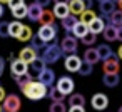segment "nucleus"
<instances>
[{"label":"nucleus","mask_w":122,"mask_h":112,"mask_svg":"<svg viewBox=\"0 0 122 112\" xmlns=\"http://www.w3.org/2000/svg\"><path fill=\"white\" fill-rule=\"evenodd\" d=\"M42 7L40 5H37L35 2L34 4H30L29 7H27V17L32 20V22H39V19H40V14H42Z\"/></svg>","instance_id":"15"},{"label":"nucleus","mask_w":122,"mask_h":112,"mask_svg":"<svg viewBox=\"0 0 122 112\" xmlns=\"http://www.w3.org/2000/svg\"><path fill=\"white\" fill-rule=\"evenodd\" d=\"M47 45H49V44H47V42H44L39 35H32V39H30V47H32V49H35V50H37V54H39V52L42 54V52H44V49H45Z\"/></svg>","instance_id":"23"},{"label":"nucleus","mask_w":122,"mask_h":112,"mask_svg":"<svg viewBox=\"0 0 122 112\" xmlns=\"http://www.w3.org/2000/svg\"><path fill=\"white\" fill-rule=\"evenodd\" d=\"M32 35H34V32H32V29H30V27H27V25H24L17 39H19L20 42H30V39H32Z\"/></svg>","instance_id":"32"},{"label":"nucleus","mask_w":122,"mask_h":112,"mask_svg":"<svg viewBox=\"0 0 122 112\" xmlns=\"http://www.w3.org/2000/svg\"><path fill=\"white\" fill-rule=\"evenodd\" d=\"M4 67H5V60L0 59V77H2V74H4Z\"/></svg>","instance_id":"45"},{"label":"nucleus","mask_w":122,"mask_h":112,"mask_svg":"<svg viewBox=\"0 0 122 112\" xmlns=\"http://www.w3.org/2000/svg\"><path fill=\"white\" fill-rule=\"evenodd\" d=\"M82 2H84L85 9H90V7H92V4H94V0H82Z\"/></svg>","instance_id":"43"},{"label":"nucleus","mask_w":122,"mask_h":112,"mask_svg":"<svg viewBox=\"0 0 122 112\" xmlns=\"http://www.w3.org/2000/svg\"><path fill=\"white\" fill-rule=\"evenodd\" d=\"M69 112H85V109L84 107H70Z\"/></svg>","instance_id":"41"},{"label":"nucleus","mask_w":122,"mask_h":112,"mask_svg":"<svg viewBox=\"0 0 122 112\" xmlns=\"http://www.w3.org/2000/svg\"><path fill=\"white\" fill-rule=\"evenodd\" d=\"M105 29V22H104V19H100V17H95L90 24H89V32H92V34H102V30Z\"/></svg>","instance_id":"16"},{"label":"nucleus","mask_w":122,"mask_h":112,"mask_svg":"<svg viewBox=\"0 0 122 112\" xmlns=\"http://www.w3.org/2000/svg\"><path fill=\"white\" fill-rule=\"evenodd\" d=\"M47 90H49V87H45L42 82H39V80H30V82H27V85L22 89V94H24L27 99H30V100H40V99L47 97Z\"/></svg>","instance_id":"1"},{"label":"nucleus","mask_w":122,"mask_h":112,"mask_svg":"<svg viewBox=\"0 0 122 112\" xmlns=\"http://www.w3.org/2000/svg\"><path fill=\"white\" fill-rule=\"evenodd\" d=\"M95 17H97V15H95V12H94L92 9H85V10L80 14V20H79V22H82V24L89 25V24H90Z\"/></svg>","instance_id":"30"},{"label":"nucleus","mask_w":122,"mask_h":112,"mask_svg":"<svg viewBox=\"0 0 122 112\" xmlns=\"http://www.w3.org/2000/svg\"><path fill=\"white\" fill-rule=\"evenodd\" d=\"M99 9L102 15H110L114 10H117V4L114 0H104V2H99Z\"/></svg>","instance_id":"18"},{"label":"nucleus","mask_w":122,"mask_h":112,"mask_svg":"<svg viewBox=\"0 0 122 112\" xmlns=\"http://www.w3.org/2000/svg\"><path fill=\"white\" fill-rule=\"evenodd\" d=\"M15 80H17V85L20 87V90L27 85V82H30V80H34V79H30L29 77V74H25V75H17V77H14Z\"/></svg>","instance_id":"37"},{"label":"nucleus","mask_w":122,"mask_h":112,"mask_svg":"<svg viewBox=\"0 0 122 112\" xmlns=\"http://www.w3.org/2000/svg\"><path fill=\"white\" fill-rule=\"evenodd\" d=\"M77 47H79V42H77V39H75L74 35H69V34H67V35L60 40V49H62V52L67 54V55L75 54Z\"/></svg>","instance_id":"4"},{"label":"nucleus","mask_w":122,"mask_h":112,"mask_svg":"<svg viewBox=\"0 0 122 112\" xmlns=\"http://www.w3.org/2000/svg\"><path fill=\"white\" fill-rule=\"evenodd\" d=\"M99 2H104V0H99Z\"/></svg>","instance_id":"53"},{"label":"nucleus","mask_w":122,"mask_h":112,"mask_svg":"<svg viewBox=\"0 0 122 112\" xmlns=\"http://www.w3.org/2000/svg\"><path fill=\"white\" fill-rule=\"evenodd\" d=\"M97 54H99V59L104 62L105 59H109L110 55H114V52H112V49L107 45V44H102V45H99L97 47Z\"/></svg>","instance_id":"29"},{"label":"nucleus","mask_w":122,"mask_h":112,"mask_svg":"<svg viewBox=\"0 0 122 112\" xmlns=\"http://www.w3.org/2000/svg\"><path fill=\"white\" fill-rule=\"evenodd\" d=\"M37 57H39L37 50H35V49H32L30 45H29V47H24V49L20 50V54H19V59H20V60H24L27 65H29L32 60H35Z\"/></svg>","instance_id":"11"},{"label":"nucleus","mask_w":122,"mask_h":112,"mask_svg":"<svg viewBox=\"0 0 122 112\" xmlns=\"http://www.w3.org/2000/svg\"><path fill=\"white\" fill-rule=\"evenodd\" d=\"M117 54H119V55H117V59H120V60H122V45L119 47V50H117Z\"/></svg>","instance_id":"46"},{"label":"nucleus","mask_w":122,"mask_h":112,"mask_svg":"<svg viewBox=\"0 0 122 112\" xmlns=\"http://www.w3.org/2000/svg\"><path fill=\"white\" fill-rule=\"evenodd\" d=\"M37 35H39L44 42L50 44V42L57 37V27H55V24H54V25H40Z\"/></svg>","instance_id":"5"},{"label":"nucleus","mask_w":122,"mask_h":112,"mask_svg":"<svg viewBox=\"0 0 122 112\" xmlns=\"http://www.w3.org/2000/svg\"><path fill=\"white\" fill-rule=\"evenodd\" d=\"M4 15V7H2V4H0V17Z\"/></svg>","instance_id":"47"},{"label":"nucleus","mask_w":122,"mask_h":112,"mask_svg":"<svg viewBox=\"0 0 122 112\" xmlns=\"http://www.w3.org/2000/svg\"><path fill=\"white\" fill-rule=\"evenodd\" d=\"M102 82L105 87H117L119 85V74H104L102 77Z\"/></svg>","instance_id":"24"},{"label":"nucleus","mask_w":122,"mask_h":112,"mask_svg":"<svg viewBox=\"0 0 122 112\" xmlns=\"http://www.w3.org/2000/svg\"><path fill=\"white\" fill-rule=\"evenodd\" d=\"M22 27H24V24L20 22V20H14V22H9V37H19V34H20V30H22Z\"/></svg>","instance_id":"27"},{"label":"nucleus","mask_w":122,"mask_h":112,"mask_svg":"<svg viewBox=\"0 0 122 112\" xmlns=\"http://www.w3.org/2000/svg\"><path fill=\"white\" fill-rule=\"evenodd\" d=\"M62 54H64V52H62L60 45H57L55 42H52V44H49V45L44 49L40 59H42L45 64H55V62H59V59L62 57Z\"/></svg>","instance_id":"2"},{"label":"nucleus","mask_w":122,"mask_h":112,"mask_svg":"<svg viewBox=\"0 0 122 112\" xmlns=\"http://www.w3.org/2000/svg\"><path fill=\"white\" fill-rule=\"evenodd\" d=\"M47 97H49L52 102H64V99H65L67 95H64L57 87H54V85H52V87L47 90Z\"/></svg>","instance_id":"22"},{"label":"nucleus","mask_w":122,"mask_h":112,"mask_svg":"<svg viewBox=\"0 0 122 112\" xmlns=\"http://www.w3.org/2000/svg\"><path fill=\"white\" fill-rule=\"evenodd\" d=\"M34 2H35L37 5H40L42 9H45L47 5H50V2H52V0H34Z\"/></svg>","instance_id":"40"},{"label":"nucleus","mask_w":122,"mask_h":112,"mask_svg":"<svg viewBox=\"0 0 122 112\" xmlns=\"http://www.w3.org/2000/svg\"><path fill=\"white\" fill-rule=\"evenodd\" d=\"M20 107H22V100L15 94L5 95V99L2 100V112H19Z\"/></svg>","instance_id":"3"},{"label":"nucleus","mask_w":122,"mask_h":112,"mask_svg":"<svg viewBox=\"0 0 122 112\" xmlns=\"http://www.w3.org/2000/svg\"><path fill=\"white\" fill-rule=\"evenodd\" d=\"M99 60H100V59H99L97 49H94V47H89V49L84 52V62H87V64H90V65H95Z\"/></svg>","instance_id":"17"},{"label":"nucleus","mask_w":122,"mask_h":112,"mask_svg":"<svg viewBox=\"0 0 122 112\" xmlns=\"http://www.w3.org/2000/svg\"><path fill=\"white\" fill-rule=\"evenodd\" d=\"M80 64H82V60H80L75 54L67 55V59H65V62H64V65H65V69H67L69 72H79Z\"/></svg>","instance_id":"12"},{"label":"nucleus","mask_w":122,"mask_h":112,"mask_svg":"<svg viewBox=\"0 0 122 112\" xmlns=\"http://www.w3.org/2000/svg\"><path fill=\"white\" fill-rule=\"evenodd\" d=\"M0 4H9V0H0Z\"/></svg>","instance_id":"49"},{"label":"nucleus","mask_w":122,"mask_h":112,"mask_svg":"<svg viewBox=\"0 0 122 112\" xmlns=\"http://www.w3.org/2000/svg\"><path fill=\"white\" fill-rule=\"evenodd\" d=\"M10 74H12V77L25 75L27 74V64L20 59H12L10 60Z\"/></svg>","instance_id":"8"},{"label":"nucleus","mask_w":122,"mask_h":112,"mask_svg":"<svg viewBox=\"0 0 122 112\" xmlns=\"http://www.w3.org/2000/svg\"><path fill=\"white\" fill-rule=\"evenodd\" d=\"M85 10V5L82 0H69V12L72 15H80Z\"/></svg>","instance_id":"19"},{"label":"nucleus","mask_w":122,"mask_h":112,"mask_svg":"<svg viewBox=\"0 0 122 112\" xmlns=\"http://www.w3.org/2000/svg\"><path fill=\"white\" fill-rule=\"evenodd\" d=\"M117 5H119V10H122V0H120V2H117Z\"/></svg>","instance_id":"48"},{"label":"nucleus","mask_w":122,"mask_h":112,"mask_svg":"<svg viewBox=\"0 0 122 112\" xmlns=\"http://www.w3.org/2000/svg\"><path fill=\"white\" fill-rule=\"evenodd\" d=\"M5 95H7V94H5V89L0 85V104H2V100L5 99Z\"/></svg>","instance_id":"42"},{"label":"nucleus","mask_w":122,"mask_h":112,"mask_svg":"<svg viewBox=\"0 0 122 112\" xmlns=\"http://www.w3.org/2000/svg\"><path fill=\"white\" fill-rule=\"evenodd\" d=\"M0 37H9V22H0Z\"/></svg>","instance_id":"38"},{"label":"nucleus","mask_w":122,"mask_h":112,"mask_svg":"<svg viewBox=\"0 0 122 112\" xmlns=\"http://www.w3.org/2000/svg\"><path fill=\"white\" fill-rule=\"evenodd\" d=\"M87 32H89V25H85V24H82V22H77V24L74 25V29H72V34H74L75 39H82Z\"/></svg>","instance_id":"28"},{"label":"nucleus","mask_w":122,"mask_h":112,"mask_svg":"<svg viewBox=\"0 0 122 112\" xmlns=\"http://www.w3.org/2000/svg\"><path fill=\"white\" fill-rule=\"evenodd\" d=\"M12 14H14V17H15L17 20H20V19L27 17V5L24 4V5H20V7H15V9H12Z\"/></svg>","instance_id":"33"},{"label":"nucleus","mask_w":122,"mask_h":112,"mask_svg":"<svg viewBox=\"0 0 122 112\" xmlns=\"http://www.w3.org/2000/svg\"><path fill=\"white\" fill-rule=\"evenodd\" d=\"M9 7H10V10L12 9H15V7H20V5H24V0H9V4H7Z\"/></svg>","instance_id":"39"},{"label":"nucleus","mask_w":122,"mask_h":112,"mask_svg":"<svg viewBox=\"0 0 122 112\" xmlns=\"http://www.w3.org/2000/svg\"><path fill=\"white\" fill-rule=\"evenodd\" d=\"M95 40H97V35H95V34H92V32H87V34L80 39V42H82L84 45H89V47H90V45H94V44H95Z\"/></svg>","instance_id":"34"},{"label":"nucleus","mask_w":122,"mask_h":112,"mask_svg":"<svg viewBox=\"0 0 122 112\" xmlns=\"http://www.w3.org/2000/svg\"><path fill=\"white\" fill-rule=\"evenodd\" d=\"M49 112H67V107L64 102H52L49 107Z\"/></svg>","instance_id":"35"},{"label":"nucleus","mask_w":122,"mask_h":112,"mask_svg":"<svg viewBox=\"0 0 122 112\" xmlns=\"http://www.w3.org/2000/svg\"><path fill=\"white\" fill-rule=\"evenodd\" d=\"M90 104H92V107H94L95 110H104V109H107V105H109V99H107L105 94L97 92V94L92 97Z\"/></svg>","instance_id":"9"},{"label":"nucleus","mask_w":122,"mask_h":112,"mask_svg":"<svg viewBox=\"0 0 122 112\" xmlns=\"http://www.w3.org/2000/svg\"><path fill=\"white\" fill-rule=\"evenodd\" d=\"M64 95H70L72 92H74V87H75V84H74V80L70 79V77H67V75H64V77H60L59 80H57V85H55Z\"/></svg>","instance_id":"7"},{"label":"nucleus","mask_w":122,"mask_h":112,"mask_svg":"<svg viewBox=\"0 0 122 112\" xmlns=\"http://www.w3.org/2000/svg\"><path fill=\"white\" fill-rule=\"evenodd\" d=\"M60 22H62V29H65V32H72L74 25H75L79 20H77L75 15H67V17L60 19Z\"/></svg>","instance_id":"26"},{"label":"nucleus","mask_w":122,"mask_h":112,"mask_svg":"<svg viewBox=\"0 0 122 112\" xmlns=\"http://www.w3.org/2000/svg\"><path fill=\"white\" fill-rule=\"evenodd\" d=\"M104 74H119V59L115 55L104 60Z\"/></svg>","instance_id":"10"},{"label":"nucleus","mask_w":122,"mask_h":112,"mask_svg":"<svg viewBox=\"0 0 122 112\" xmlns=\"http://www.w3.org/2000/svg\"><path fill=\"white\" fill-rule=\"evenodd\" d=\"M54 15L57 17V19H64V17H67V15H70V12H69V4L67 2H57L55 5H54Z\"/></svg>","instance_id":"14"},{"label":"nucleus","mask_w":122,"mask_h":112,"mask_svg":"<svg viewBox=\"0 0 122 112\" xmlns=\"http://www.w3.org/2000/svg\"><path fill=\"white\" fill-rule=\"evenodd\" d=\"M45 69V62L40 59V57H37L35 60H32L29 65H27V74H29V77L30 79H39V75H40V72Z\"/></svg>","instance_id":"6"},{"label":"nucleus","mask_w":122,"mask_h":112,"mask_svg":"<svg viewBox=\"0 0 122 112\" xmlns=\"http://www.w3.org/2000/svg\"><path fill=\"white\" fill-rule=\"evenodd\" d=\"M117 40H120V42H122V25H120V27H117Z\"/></svg>","instance_id":"44"},{"label":"nucleus","mask_w":122,"mask_h":112,"mask_svg":"<svg viewBox=\"0 0 122 112\" xmlns=\"http://www.w3.org/2000/svg\"><path fill=\"white\" fill-rule=\"evenodd\" d=\"M114 2H115V4H117V2H120V0H114Z\"/></svg>","instance_id":"52"},{"label":"nucleus","mask_w":122,"mask_h":112,"mask_svg":"<svg viewBox=\"0 0 122 112\" xmlns=\"http://www.w3.org/2000/svg\"><path fill=\"white\" fill-rule=\"evenodd\" d=\"M92 67H94V65H90V64H87V62H82V64H80V69H79V74L84 75V77H87V75L92 74V70H94Z\"/></svg>","instance_id":"36"},{"label":"nucleus","mask_w":122,"mask_h":112,"mask_svg":"<svg viewBox=\"0 0 122 112\" xmlns=\"http://www.w3.org/2000/svg\"><path fill=\"white\" fill-rule=\"evenodd\" d=\"M102 35H104L105 42H114V40H117V27H114V25L109 24V25L102 30Z\"/></svg>","instance_id":"21"},{"label":"nucleus","mask_w":122,"mask_h":112,"mask_svg":"<svg viewBox=\"0 0 122 112\" xmlns=\"http://www.w3.org/2000/svg\"><path fill=\"white\" fill-rule=\"evenodd\" d=\"M0 112H2V104H0Z\"/></svg>","instance_id":"51"},{"label":"nucleus","mask_w":122,"mask_h":112,"mask_svg":"<svg viewBox=\"0 0 122 112\" xmlns=\"http://www.w3.org/2000/svg\"><path fill=\"white\" fill-rule=\"evenodd\" d=\"M39 82H42L45 87H52L54 82H55V74H54V70L45 67V69L40 72V75H39Z\"/></svg>","instance_id":"13"},{"label":"nucleus","mask_w":122,"mask_h":112,"mask_svg":"<svg viewBox=\"0 0 122 112\" xmlns=\"http://www.w3.org/2000/svg\"><path fill=\"white\" fill-rule=\"evenodd\" d=\"M119 112H122V107H119Z\"/></svg>","instance_id":"50"},{"label":"nucleus","mask_w":122,"mask_h":112,"mask_svg":"<svg viewBox=\"0 0 122 112\" xmlns=\"http://www.w3.org/2000/svg\"><path fill=\"white\" fill-rule=\"evenodd\" d=\"M109 22H110V25H114V27H120V25H122V10H114V12L109 15Z\"/></svg>","instance_id":"31"},{"label":"nucleus","mask_w":122,"mask_h":112,"mask_svg":"<svg viewBox=\"0 0 122 112\" xmlns=\"http://www.w3.org/2000/svg\"><path fill=\"white\" fill-rule=\"evenodd\" d=\"M39 22H40V25H54V22H55V15H54V12L44 9L42 14H40Z\"/></svg>","instance_id":"20"},{"label":"nucleus","mask_w":122,"mask_h":112,"mask_svg":"<svg viewBox=\"0 0 122 112\" xmlns=\"http://www.w3.org/2000/svg\"><path fill=\"white\" fill-rule=\"evenodd\" d=\"M84 105H85V97L82 94H70L69 107H84Z\"/></svg>","instance_id":"25"}]
</instances>
